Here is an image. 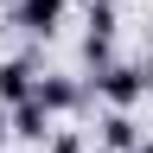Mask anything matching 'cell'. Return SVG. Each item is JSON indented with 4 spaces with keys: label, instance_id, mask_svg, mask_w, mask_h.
Listing matches in <instances>:
<instances>
[{
    "label": "cell",
    "instance_id": "obj_14",
    "mask_svg": "<svg viewBox=\"0 0 153 153\" xmlns=\"http://www.w3.org/2000/svg\"><path fill=\"white\" fill-rule=\"evenodd\" d=\"M108 7H121V0H108Z\"/></svg>",
    "mask_w": 153,
    "mask_h": 153
},
{
    "label": "cell",
    "instance_id": "obj_3",
    "mask_svg": "<svg viewBox=\"0 0 153 153\" xmlns=\"http://www.w3.org/2000/svg\"><path fill=\"white\" fill-rule=\"evenodd\" d=\"M32 102L57 121V115H76V108H83V102H89V89L76 83V76H38V83H32Z\"/></svg>",
    "mask_w": 153,
    "mask_h": 153
},
{
    "label": "cell",
    "instance_id": "obj_12",
    "mask_svg": "<svg viewBox=\"0 0 153 153\" xmlns=\"http://www.w3.org/2000/svg\"><path fill=\"white\" fill-rule=\"evenodd\" d=\"M134 153H153V140H147V134H140V147H134Z\"/></svg>",
    "mask_w": 153,
    "mask_h": 153
},
{
    "label": "cell",
    "instance_id": "obj_4",
    "mask_svg": "<svg viewBox=\"0 0 153 153\" xmlns=\"http://www.w3.org/2000/svg\"><path fill=\"white\" fill-rule=\"evenodd\" d=\"M134 147H140L134 108H108V115H102V153H134Z\"/></svg>",
    "mask_w": 153,
    "mask_h": 153
},
{
    "label": "cell",
    "instance_id": "obj_9",
    "mask_svg": "<svg viewBox=\"0 0 153 153\" xmlns=\"http://www.w3.org/2000/svg\"><path fill=\"white\" fill-rule=\"evenodd\" d=\"M83 64H89V70L115 64V38H83Z\"/></svg>",
    "mask_w": 153,
    "mask_h": 153
},
{
    "label": "cell",
    "instance_id": "obj_8",
    "mask_svg": "<svg viewBox=\"0 0 153 153\" xmlns=\"http://www.w3.org/2000/svg\"><path fill=\"white\" fill-rule=\"evenodd\" d=\"M38 147H45V153H89V140H83L76 128H51V134H45Z\"/></svg>",
    "mask_w": 153,
    "mask_h": 153
},
{
    "label": "cell",
    "instance_id": "obj_2",
    "mask_svg": "<svg viewBox=\"0 0 153 153\" xmlns=\"http://www.w3.org/2000/svg\"><path fill=\"white\" fill-rule=\"evenodd\" d=\"M13 26L26 32V38H51L57 26H64V13H70V0H13Z\"/></svg>",
    "mask_w": 153,
    "mask_h": 153
},
{
    "label": "cell",
    "instance_id": "obj_13",
    "mask_svg": "<svg viewBox=\"0 0 153 153\" xmlns=\"http://www.w3.org/2000/svg\"><path fill=\"white\" fill-rule=\"evenodd\" d=\"M0 7H13V0H0Z\"/></svg>",
    "mask_w": 153,
    "mask_h": 153
},
{
    "label": "cell",
    "instance_id": "obj_7",
    "mask_svg": "<svg viewBox=\"0 0 153 153\" xmlns=\"http://www.w3.org/2000/svg\"><path fill=\"white\" fill-rule=\"evenodd\" d=\"M115 32H121V13H115L108 0H89V32L83 38H115Z\"/></svg>",
    "mask_w": 153,
    "mask_h": 153
},
{
    "label": "cell",
    "instance_id": "obj_11",
    "mask_svg": "<svg viewBox=\"0 0 153 153\" xmlns=\"http://www.w3.org/2000/svg\"><path fill=\"white\" fill-rule=\"evenodd\" d=\"M0 140H7V102H0Z\"/></svg>",
    "mask_w": 153,
    "mask_h": 153
},
{
    "label": "cell",
    "instance_id": "obj_1",
    "mask_svg": "<svg viewBox=\"0 0 153 153\" xmlns=\"http://www.w3.org/2000/svg\"><path fill=\"white\" fill-rule=\"evenodd\" d=\"M83 89H89L102 108H134V102L147 96V76H140V64H121V57H115V64H102V70L83 76Z\"/></svg>",
    "mask_w": 153,
    "mask_h": 153
},
{
    "label": "cell",
    "instance_id": "obj_5",
    "mask_svg": "<svg viewBox=\"0 0 153 153\" xmlns=\"http://www.w3.org/2000/svg\"><path fill=\"white\" fill-rule=\"evenodd\" d=\"M32 83H38V64H32V57H7V64H0V102H26V96H32Z\"/></svg>",
    "mask_w": 153,
    "mask_h": 153
},
{
    "label": "cell",
    "instance_id": "obj_10",
    "mask_svg": "<svg viewBox=\"0 0 153 153\" xmlns=\"http://www.w3.org/2000/svg\"><path fill=\"white\" fill-rule=\"evenodd\" d=\"M140 76H147V89H153V51H147V64H140Z\"/></svg>",
    "mask_w": 153,
    "mask_h": 153
},
{
    "label": "cell",
    "instance_id": "obj_6",
    "mask_svg": "<svg viewBox=\"0 0 153 153\" xmlns=\"http://www.w3.org/2000/svg\"><path fill=\"white\" fill-rule=\"evenodd\" d=\"M51 128H57V121H51V115H45V108L32 102V96H26V102H13V108H7V134H19V140H45Z\"/></svg>",
    "mask_w": 153,
    "mask_h": 153
}]
</instances>
